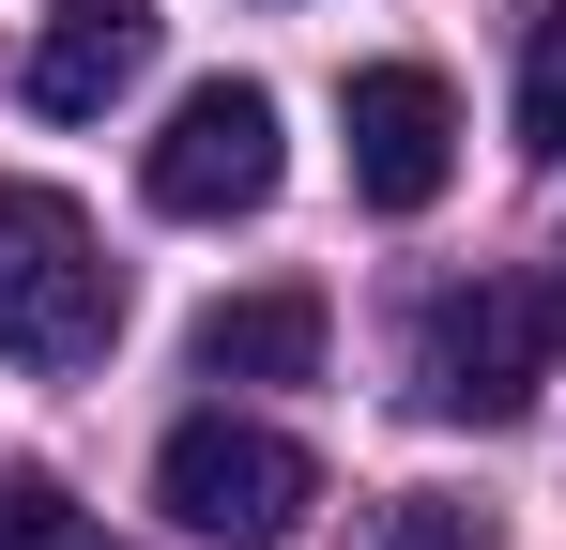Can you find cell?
I'll return each mask as SVG.
<instances>
[{"instance_id": "1", "label": "cell", "mask_w": 566, "mask_h": 550, "mask_svg": "<svg viewBox=\"0 0 566 550\" xmlns=\"http://www.w3.org/2000/svg\"><path fill=\"white\" fill-rule=\"evenodd\" d=\"M107 337H123V275H107L93 214L62 183H0V367L77 382L107 367Z\"/></svg>"}, {"instance_id": "2", "label": "cell", "mask_w": 566, "mask_h": 550, "mask_svg": "<svg viewBox=\"0 0 566 550\" xmlns=\"http://www.w3.org/2000/svg\"><path fill=\"white\" fill-rule=\"evenodd\" d=\"M154 505L214 550H291L306 536V505H322V458L261 429V413H185L169 444H154Z\"/></svg>"}, {"instance_id": "3", "label": "cell", "mask_w": 566, "mask_h": 550, "mask_svg": "<svg viewBox=\"0 0 566 550\" xmlns=\"http://www.w3.org/2000/svg\"><path fill=\"white\" fill-rule=\"evenodd\" d=\"M552 352H566V290H505V275H474V290H429V321H413V398L460 413V429H505V413L536 398Z\"/></svg>"}, {"instance_id": "4", "label": "cell", "mask_w": 566, "mask_h": 550, "mask_svg": "<svg viewBox=\"0 0 566 550\" xmlns=\"http://www.w3.org/2000/svg\"><path fill=\"white\" fill-rule=\"evenodd\" d=\"M291 169V138H276V92L261 77H199L185 107H169V138L138 154V199L154 214H185V230H230V214H261Z\"/></svg>"}, {"instance_id": "5", "label": "cell", "mask_w": 566, "mask_h": 550, "mask_svg": "<svg viewBox=\"0 0 566 550\" xmlns=\"http://www.w3.org/2000/svg\"><path fill=\"white\" fill-rule=\"evenodd\" d=\"M337 123H353V199L368 214H429L460 183V92L429 77V62H368V77L337 92Z\"/></svg>"}, {"instance_id": "6", "label": "cell", "mask_w": 566, "mask_h": 550, "mask_svg": "<svg viewBox=\"0 0 566 550\" xmlns=\"http://www.w3.org/2000/svg\"><path fill=\"white\" fill-rule=\"evenodd\" d=\"M138 77H154V15H138V0H77V15H46V46H31V107H46V123H107Z\"/></svg>"}, {"instance_id": "7", "label": "cell", "mask_w": 566, "mask_h": 550, "mask_svg": "<svg viewBox=\"0 0 566 550\" xmlns=\"http://www.w3.org/2000/svg\"><path fill=\"white\" fill-rule=\"evenodd\" d=\"M199 382H322V290H230L199 306Z\"/></svg>"}, {"instance_id": "8", "label": "cell", "mask_w": 566, "mask_h": 550, "mask_svg": "<svg viewBox=\"0 0 566 550\" xmlns=\"http://www.w3.org/2000/svg\"><path fill=\"white\" fill-rule=\"evenodd\" d=\"M382 550H505V520L460 505V489H398V505H382Z\"/></svg>"}, {"instance_id": "9", "label": "cell", "mask_w": 566, "mask_h": 550, "mask_svg": "<svg viewBox=\"0 0 566 550\" xmlns=\"http://www.w3.org/2000/svg\"><path fill=\"white\" fill-rule=\"evenodd\" d=\"M521 154H566V0L521 31Z\"/></svg>"}, {"instance_id": "10", "label": "cell", "mask_w": 566, "mask_h": 550, "mask_svg": "<svg viewBox=\"0 0 566 550\" xmlns=\"http://www.w3.org/2000/svg\"><path fill=\"white\" fill-rule=\"evenodd\" d=\"M0 550H93V536H77V505H62V474L0 458Z\"/></svg>"}]
</instances>
